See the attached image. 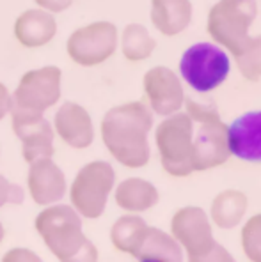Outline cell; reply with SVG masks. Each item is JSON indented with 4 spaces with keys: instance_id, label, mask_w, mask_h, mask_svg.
Returning <instances> with one entry per match:
<instances>
[{
    "instance_id": "6da1fadb",
    "label": "cell",
    "mask_w": 261,
    "mask_h": 262,
    "mask_svg": "<svg viewBox=\"0 0 261 262\" xmlns=\"http://www.w3.org/2000/svg\"><path fill=\"white\" fill-rule=\"evenodd\" d=\"M153 112L144 101H126L105 112L99 135L105 149L119 165L143 168L149 163Z\"/></svg>"
},
{
    "instance_id": "7a4b0ae2",
    "label": "cell",
    "mask_w": 261,
    "mask_h": 262,
    "mask_svg": "<svg viewBox=\"0 0 261 262\" xmlns=\"http://www.w3.org/2000/svg\"><path fill=\"white\" fill-rule=\"evenodd\" d=\"M185 112L197 129L192 140V168L194 172H206L222 167L231 158L228 140V124L220 119L213 105L185 98Z\"/></svg>"
},
{
    "instance_id": "3957f363",
    "label": "cell",
    "mask_w": 261,
    "mask_h": 262,
    "mask_svg": "<svg viewBox=\"0 0 261 262\" xmlns=\"http://www.w3.org/2000/svg\"><path fill=\"white\" fill-rule=\"evenodd\" d=\"M34 227L45 246L59 262L75 255L86 243L82 216L68 204H52L43 207L34 220Z\"/></svg>"
},
{
    "instance_id": "277c9868",
    "label": "cell",
    "mask_w": 261,
    "mask_h": 262,
    "mask_svg": "<svg viewBox=\"0 0 261 262\" xmlns=\"http://www.w3.org/2000/svg\"><path fill=\"white\" fill-rule=\"evenodd\" d=\"M116 186V170L109 161L94 160L86 163L68 186L70 206L82 218L98 220L105 213L109 196Z\"/></svg>"
},
{
    "instance_id": "5b68a950",
    "label": "cell",
    "mask_w": 261,
    "mask_h": 262,
    "mask_svg": "<svg viewBox=\"0 0 261 262\" xmlns=\"http://www.w3.org/2000/svg\"><path fill=\"white\" fill-rule=\"evenodd\" d=\"M258 16L256 0H218L208 13L206 32L215 45L236 55Z\"/></svg>"
},
{
    "instance_id": "8992f818",
    "label": "cell",
    "mask_w": 261,
    "mask_h": 262,
    "mask_svg": "<svg viewBox=\"0 0 261 262\" xmlns=\"http://www.w3.org/2000/svg\"><path fill=\"white\" fill-rule=\"evenodd\" d=\"M194 122L183 110L167 115L155 128V145L160 165L171 177H189L192 168Z\"/></svg>"
},
{
    "instance_id": "52a82bcc",
    "label": "cell",
    "mask_w": 261,
    "mask_h": 262,
    "mask_svg": "<svg viewBox=\"0 0 261 262\" xmlns=\"http://www.w3.org/2000/svg\"><path fill=\"white\" fill-rule=\"evenodd\" d=\"M231 59L228 52L215 43H195L179 59V75L192 91L212 92L228 80Z\"/></svg>"
},
{
    "instance_id": "ba28073f",
    "label": "cell",
    "mask_w": 261,
    "mask_h": 262,
    "mask_svg": "<svg viewBox=\"0 0 261 262\" xmlns=\"http://www.w3.org/2000/svg\"><path fill=\"white\" fill-rule=\"evenodd\" d=\"M119 45V30L112 21L99 20L73 30L66 39V53L80 68H98L112 59Z\"/></svg>"
},
{
    "instance_id": "9c48e42d",
    "label": "cell",
    "mask_w": 261,
    "mask_h": 262,
    "mask_svg": "<svg viewBox=\"0 0 261 262\" xmlns=\"http://www.w3.org/2000/svg\"><path fill=\"white\" fill-rule=\"evenodd\" d=\"M14 108L45 114L63 96V71L57 66H43L22 75L13 92Z\"/></svg>"
},
{
    "instance_id": "30bf717a",
    "label": "cell",
    "mask_w": 261,
    "mask_h": 262,
    "mask_svg": "<svg viewBox=\"0 0 261 262\" xmlns=\"http://www.w3.org/2000/svg\"><path fill=\"white\" fill-rule=\"evenodd\" d=\"M9 117L11 129H13L14 137L22 142V156L27 163L43 160V158H53L55 133H53L52 122L45 119V114L13 106Z\"/></svg>"
},
{
    "instance_id": "8fae6325",
    "label": "cell",
    "mask_w": 261,
    "mask_h": 262,
    "mask_svg": "<svg viewBox=\"0 0 261 262\" xmlns=\"http://www.w3.org/2000/svg\"><path fill=\"white\" fill-rule=\"evenodd\" d=\"M144 98L148 108L155 115L167 117L183 108L185 89L182 78L167 66H155L144 73Z\"/></svg>"
},
{
    "instance_id": "7c38bea8",
    "label": "cell",
    "mask_w": 261,
    "mask_h": 262,
    "mask_svg": "<svg viewBox=\"0 0 261 262\" xmlns=\"http://www.w3.org/2000/svg\"><path fill=\"white\" fill-rule=\"evenodd\" d=\"M171 234L187 255L203 253L215 243L213 223L199 206H183L172 214Z\"/></svg>"
},
{
    "instance_id": "4fadbf2b",
    "label": "cell",
    "mask_w": 261,
    "mask_h": 262,
    "mask_svg": "<svg viewBox=\"0 0 261 262\" xmlns=\"http://www.w3.org/2000/svg\"><path fill=\"white\" fill-rule=\"evenodd\" d=\"M52 128L68 147L87 149L94 142V122L86 106L76 101H64L59 105L52 119Z\"/></svg>"
},
{
    "instance_id": "5bb4252c",
    "label": "cell",
    "mask_w": 261,
    "mask_h": 262,
    "mask_svg": "<svg viewBox=\"0 0 261 262\" xmlns=\"http://www.w3.org/2000/svg\"><path fill=\"white\" fill-rule=\"evenodd\" d=\"M27 193L34 204L41 207L57 204L68 193V181L64 170L53 161V158H43L29 163L27 172Z\"/></svg>"
},
{
    "instance_id": "9a60e30c",
    "label": "cell",
    "mask_w": 261,
    "mask_h": 262,
    "mask_svg": "<svg viewBox=\"0 0 261 262\" xmlns=\"http://www.w3.org/2000/svg\"><path fill=\"white\" fill-rule=\"evenodd\" d=\"M231 156L249 163H261V110H251L228 124Z\"/></svg>"
},
{
    "instance_id": "2e32d148",
    "label": "cell",
    "mask_w": 261,
    "mask_h": 262,
    "mask_svg": "<svg viewBox=\"0 0 261 262\" xmlns=\"http://www.w3.org/2000/svg\"><path fill=\"white\" fill-rule=\"evenodd\" d=\"M13 36L24 48L36 50L50 45L57 36L55 14L32 7L18 14L13 23Z\"/></svg>"
},
{
    "instance_id": "e0dca14e",
    "label": "cell",
    "mask_w": 261,
    "mask_h": 262,
    "mask_svg": "<svg viewBox=\"0 0 261 262\" xmlns=\"http://www.w3.org/2000/svg\"><path fill=\"white\" fill-rule=\"evenodd\" d=\"M194 7L190 0H151L149 18L156 30L166 37L179 36L189 29Z\"/></svg>"
},
{
    "instance_id": "ac0fdd59",
    "label": "cell",
    "mask_w": 261,
    "mask_h": 262,
    "mask_svg": "<svg viewBox=\"0 0 261 262\" xmlns=\"http://www.w3.org/2000/svg\"><path fill=\"white\" fill-rule=\"evenodd\" d=\"M114 200L119 209L125 213L140 214L153 209L158 204V188L143 177H128L114 186Z\"/></svg>"
},
{
    "instance_id": "d6986e66",
    "label": "cell",
    "mask_w": 261,
    "mask_h": 262,
    "mask_svg": "<svg viewBox=\"0 0 261 262\" xmlns=\"http://www.w3.org/2000/svg\"><path fill=\"white\" fill-rule=\"evenodd\" d=\"M183 248L169 232L156 227H146L143 239L137 246L133 259L155 262H183Z\"/></svg>"
},
{
    "instance_id": "ffe728a7",
    "label": "cell",
    "mask_w": 261,
    "mask_h": 262,
    "mask_svg": "<svg viewBox=\"0 0 261 262\" xmlns=\"http://www.w3.org/2000/svg\"><path fill=\"white\" fill-rule=\"evenodd\" d=\"M249 209V199L242 190L228 188L215 195L210 206V220L222 230L236 229L244 222Z\"/></svg>"
},
{
    "instance_id": "44dd1931",
    "label": "cell",
    "mask_w": 261,
    "mask_h": 262,
    "mask_svg": "<svg viewBox=\"0 0 261 262\" xmlns=\"http://www.w3.org/2000/svg\"><path fill=\"white\" fill-rule=\"evenodd\" d=\"M117 48L128 62H144L155 53L156 41L144 25L128 23L119 34Z\"/></svg>"
},
{
    "instance_id": "7402d4cb",
    "label": "cell",
    "mask_w": 261,
    "mask_h": 262,
    "mask_svg": "<svg viewBox=\"0 0 261 262\" xmlns=\"http://www.w3.org/2000/svg\"><path fill=\"white\" fill-rule=\"evenodd\" d=\"M146 227H148V223L144 222V218H140V214H123L110 227V243L117 252L128 253L133 257L137 246L143 239Z\"/></svg>"
},
{
    "instance_id": "603a6c76",
    "label": "cell",
    "mask_w": 261,
    "mask_h": 262,
    "mask_svg": "<svg viewBox=\"0 0 261 262\" xmlns=\"http://www.w3.org/2000/svg\"><path fill=\"white\" fill-rule=\"evenodd\" d=\"M233 57L236 60L238 71L245 80H249V82L261 80V34L249 37L240 48V52Z\"/></svg>"
},
{
    "instance_id": "cb8c5ba5",
    "label": "cell",
    "mask_w": 261,
    "mask_h": 262,
    "mask_svg": "<svg viewBox=\"0 0 261 262\" xmlns=\"http://www.w3.org/2000/svg\"><path fill=\"white\" fill-rule=\"evenodd\" d=\"M242 250L251 262H261V213L244 223L240 232Z\"/></svg>"
},
{
    "instance_id": "d4e9b609",
    "label": "cell",
    "mask_w": 261,
    "mask_h": 262,
    "mask_svg": "<svg viewBox=\"0 0 261 262\" xmlns=\"http://www.w3.org/2000/svg\"><path fill=\"white\" fill-rule=\"evenodd\" d=\"M25 200V190L20 184H14L6 176L0 174V209L4 206H20Z\"/></svg>"
},
{
    "instance_id": "484cf974",
    "label": "cell",
    "mask_w": 261,
    "mask_h": 262,
    "mask_svg": "<svg viewBox=\"0 0 261 262\" xmlns=\"http://www.w3.org/2000/svg\"><path fill=\"white\" fill-rule=\"evenodd\" d=\"M187 262H236L229 250L222 246L220 243L215 241L206 252L194 253V255H187Z\"/></svg>"
},
{
    "instance_id": "4316f807",
    "label": "cell",
    "mask_w": 261,
    "mask_h": 262,
    "mask_svg": "<svg viewBox=\"0 0 261 262\" xmlns=\"http://www.w3.org/2000/svg\"><path fill=\"white\" fill-rule=\"evenodd\" d=\"M0 262H45V260L41 259L34 250L24 248V246H16V248L7 250L2 255Z\"/></svg>"
},
{
    "instance_id": "83f0119b",
    "label": "cell",
    "mask_w": 261,
    "mask_h": 262,
    "mask_svg": "<svg viewBox=\"0 0 261 262\" xmlns=\"http://www.w3.org/2000/svg\"><path fill=\"white\" fill-rule=\"evenodd\" d=\"M99 260V253H98V248L93 241L87 237L86 243L80 246V250L71 255L70 259H66L64 262H98Z\"/></svg>"
},
{
    "instance_id": "f1b7e54d",
    "label": "cell",
    "mask_w": 261,
    "mask_h": 262,
    "mask_svg": "<svg viewBox=\"0 0 261 262\" xmlns=\"http://www.w3.org/2000/svg\"><path fill=\"white\" fill-rule=\"evenodd\" d=\"M37 7L41 9L48 11L52 14H57V13H64L71 7L73 0H34Z\"/></svg>"
},
{
    "instance_id": "f546056e",
    "label": "cell",
    "mask_w": 261,
    "mask_h": 262,
    "mask_svg": "<svg viewBox=\"0 0 261 262\" xmlns=\"http://www.w3.org/2000/svg\"><path fill=\"white\" fill-rule=\"evenodd\" d=\"M11 108H13V94L6 83L0 82V121H4L9 115Z\"/></svg>"
},
{
    "instance_id": "4dcf8cb0",
    "label": "cell",
    "mask_w": 261,
    "mask_h": 262,
    "mask_svg": "<svg viewBox=\"0 0 261 262\" xmlns=\"http://www.w3.org/2000/svg\"><path fill=\"white\" fill-rule=\"evenodd\" d=\"M4 236H6V229H4L2 220H0V245H2V241H4Z\"/></svg>"
},
{
    "instance_id": "1f68e13d",
    "label": "cell",
    "mask_w": 261,
    "mask_h": 262,
    "mask_svg": "<svg viewBox=\"0 0 261 262\" xmlns=\"http://www.w3.org/2000/svg\"><path fill=\"white\" fill-rule=\"evenodd\" d=\"M139 262H155V260H139Z\"/></svg>"
},
{
    "instance_id": "d6a6232c",
    "label": "cell",
    "mask_w": 261,
    "mask_h": 262,
    "mask_svg": "<svg viewBox=\"0 0 261 262\" xmlns=\"http://www.w3.org/2000/svg\"><path fill=\"white\" fill-rule=\"evenodd\" d=\"M0 154H2V149H0Z\"/></svg>"
}]
</instances>
